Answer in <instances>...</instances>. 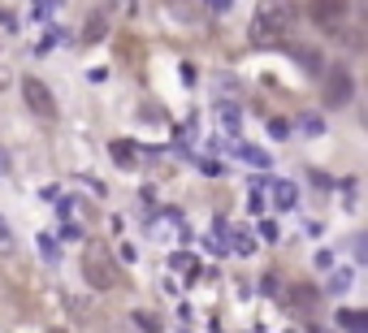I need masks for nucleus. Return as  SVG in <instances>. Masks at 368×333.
<instances>
[{
	"mask_svg": "<svg viewBox=\"0 0 368 333\" xmlns=\"http://www.w3.org/2000/svg\"><path fill=\"white\" fill-rule=\"evenodd\" d=\"M299 134H303V139H321V134H325L321 113H303V117H299Z\"/></svg>",
	"mask_w": 368,
	"mask_h": 333,
	"instance_id": "9",
	"label": "nucleus"
},
{
	"mask_svg": "<svg viewBox=\"0 0 368 333\" xmlns=\"http://www.w3.org/2000/svg\"><path fill=\"white\" fill-rule=\"evenodd\" d=\"M22 100L35 117H57V95H52L39 78H22Z\"/></svg>",
	"mask_w": 368,
	"mask_h": 333,
	"instance_id": "5",
	"label": "nucleus"
},
{
	"mask_svg": "<svg viewBox=\"0 0 368 333\" xmlns=\"http://www.w3.org/2000/svg\"><path fill=\"white\" fill-rule=\"evenodd\" d=\"M347 286H351V273H347V268H338V273L330 277V290H334V295H342Z\"/></svg>",
	"mask_w": 368,
	"mask_h": 333,
	"instance_id": "20",
	"label": "nucleus"
},
{
	"mask_svg": "<svg viewBox=\"0 0 368 333\" xmlns=\"http://www.w3.org/2000/svg\"><path fill=\"white\" fill-rule=\"evenodd\" d=\"M256 230H260V238H265V243H278V238H282V230H278V221H260Z\"/></svg>",
	"mask_w": 368,
	"mask_h": 333,
	"instance_id": "19",
	"label": "nucleus"
},
{
	"mask_svg": "<svg viewBox=\"0 0 368 333\" xmlns=\"http://www.w3.org/2000/svg\"><path fill=\"white\" fill-rule=\"evenodd\" d=\"M217 122H221V130H226V134H234V130H238V108L221 100V104H217Z\"/></svg>",
	"mask_w": 368,
	"mask_h": 333,
	"instance_id": "10",
	"label": "nucleus"
},
{
	"mask_svg": "<svg viewBox=\"0 0 368 333\" xmlns=\"http://www.w3.org/2000/svg\"><path fill=\"white\" fill-rule=\"evenodd\" d=\"M109 156H113V164L117 169H139V143H126V139H113L109 143Z\"/></svg>",
	"mask_w": 368,
	"mask_h": 333,
	"instance_id": "6",
	"label": "nucleus"
},
{
	"mask_svg": "<svg viewBox=\"0 0 368 333\" xmlns=\"http://www.w3.org/2000/svg\"><path fill=\"white\" fill-rule=\"evenodd\" d=\"M230 243H234V251H238V255H251V251H256L251 234H243V230H234V226H230V238H226V247H230Z\"/></svg>",
	"mask_w": 368,
	"mask_h": 333,
	"instance_id": "13",
	"label": "nucleus"
},
{
	"mask_svg": "<svg viewBox=\"0 0 368 333\" xmlns=\"http://www.w3.org/2000/svg\"><path fill=\"white\" fill-rule=\"evenodd\" d=\"M61 9V0H35V22H43L48 14H57Z\"/></svg>",
	"mask_w": 368,
	"mask_h": 333,
	"instance_id": "18",
	"label": "nucleus"
},
{
	"mask_svg": "<svg viewBox=\"0 0 368 333\" xmlns=\"http://www.w3.org/2000/svg\"><path fill=\"white\" fill-rule=\"evenodd\" d=\"M78 234H83V230L74 226V221H65V226H61V238H78Z\"/></svg>",
	"mask_w": 368,
	"mask_h": 333,
	"instance_id": "24",
	"label": "nucleus"
},
{
	"mask_svg": "<svg viewBox=\"0 0 368 333\" xmlns=\"http://www.w3.org/2000/svg\"><path fill=\"white\" fill-rule=\"evenodd\" d=\"M39 251H43V260H48V264H57V260H61V247L52 243L48 234H39Z\"/></svg>",
	"mask_w": 368,
	"mask_h": 333,
	"instance_id": "17",
	"label": "nucleus"
},
{
	"mask_svg": "<svg viewBox=\"0 0 368 333\" xmlns=\"http://www.w3.org/2000/svg\"><path fill=\"white\" fill-rule=\"evenodd\" d=\"M5 174H9V152L0 147V178H5Z\"/></svg>",
	"mask_w": 368,
	"mask_h": 333,
	"instance_id": "26",
	"label": "nucleus"
},
{
	"mask_svg": "<svg viewBox=\"0 0 368 333\" xmlns=\"http://www.w3.org/2000/svg\"><path fill=\"white\" fill-rule=\"evenodd\" d=\"M295 5L290 0H265V5L256 9V18H251V43L256 48H265V52H273V48H286L290 43V35H295Z\"/></svg>",
	"mask_w": 368,
	"mask_h": 333,
	"instance_id": "1",
	"label": "nucleus"
},
{
	"mask_svg": "<svg viewBox=\"0 0 368 333\" xmlns=\"http://www.w3.org/2000/svg\"><path fill=\"white\" fill-rule=\"evenodd\" d=\"M104 35H109V22H104L100 14H95V18H87V26H83V39H87V43H100Z\"/></svg>",
	"mask_w": 368,
	"mask_h": 333,
	"instance_id": "11",
	"label": "nucleus"
},
{
	"mask_svg": "<svg viewBox=\"0 0 368 333\" xmlns=\"http://www.w3.org/2000/svg\"><path fill=\"white\" fill-rule=\"evenodd\" d=\"M169 268H178V273H186V277H199V260H191V255H182V251L169 260Z\"/></svg>",
	"mask_w": 368,
	"mask_h": 333,
	"instance_id": "15",
	"label": "nucleus"
},
{
	"mask_svg": "<svg viewBox=\"0 0 368 333\" xmlns=\"http://www.w3.org/2000/svg\"><path fill=\"white\" fill-rule=\"evenodd\" d=\"M208 5H213V9H226V0H208Z\"/></svg>",
	"mask_w": 368,
	"mask_h": 333,
	"instance_id": "28",
	"label": "nucleus"
},
{
	"mask_svg": "<svg viewBox=\"0 0 368 333\" xmlns=\"http://www.w3.org/2000/svg\"><path fill=\"white\" fill-rule=\"evenodd\" d=\"M238 156L251 164V169H269V156L260 152V147H251V143H238Z\"/></svg>",
	"mask_w": 368,
	"mask_h": 333,
	"instance_id": "12",
	"label": "nucleus"
},
{
	"mask_svg": "<svg viewBox=\"0 0 368 333\" xmlns=\"http://www.w3.org/2000/svg\"><path fill=\"white\" fill-rule=\"evenodd\" d=\"M295 61H299L307 74H321V70H325V65H321V52H317V48H295Z\"/></svg>",
	"mask_w": 368,
	"mask_h": 333,
	"instance_id": "8",
	"label": "nucleus"
},
{
	"mask_svg": "<svg viewBox=\"0 0 368 333\" xmlns=\"http://www.w3.org/2000/svg\"><path fill=\"white\" fill-rule=\"evenodd\" d=\"M269 134H273V139H290V122L273 117V122H269Z\"/></svg>",
	"mask_w": 368,
	"mask_h": 333,
	"instance_id": "21",
	"label": "nucleus"
},
{
	"mask_svg": "<svg viewBox=\"0 0 368 333\" xmlns=\"http://www.w3.org/2000/svg\"><path fill=\"white\" fill-rule=\"evenodd\" d=\"M9 83H14V74H9V70H5V65H0V91H5V87H9Z\"/></svg>",
	"mask_w": 368,
	"mask_h": 333,
	"instance_id": "27",
	"label": "nucleus"
},
{
	"mask_svg": "<svg viewBox=\"0 0 368 333\" xmlns=\"http://www.w3.org/2000/svg\"><path fill=\"white\" fill-rule=\"evenodd\" d=\"M321 78H325V104H330V108H347L351 95H355L351 70H347V65H334V70H321Z\"/></svg>",
	"mask_w": 368,
	"mask_h": 333,
	"instance_id": "4",
	"label": "nucleus"
},
{
	"mask_svg": "<svg viewBox=\"0 0 368 333\" xmlns=\"http://www.w3.org/2000/svg\"><path fill=\"white\" fill-rule=\"evenodd\" d=\"M117 260H122V264H130V260H135V247H130V243H122V251H117Z\"/></svg>",
	"mask_w": 368,
	"mask_h": 333,
	"instance_id": "25",
	"label": "nucleus"
},
{
	"mask_svg": "<svg viewBox=\"0 0 368 333\" xmlns=\"http://www.w3.org/2000/svg\"><path fill=\"white\" fill-rule=\"evenodd\" d=\"M199 169H204V174H208V178H217V174H221V164H217V160H213V156H208V160H199Z\"/></svg>",
	"mask_w": 368,
	"mask_h": 333,
	"instance_id": "23",
	"label": "nucleus"
},
{
	"mask_svg": "<svg viewBox=\"0 0 368 333\" xmlns=\"http://www.w3.org/2000/svg\"><path fill=\"white\" fill-rule=\"evenodd\" d=\"M135 320H139V324H143V329H147V333H161V324H156V320H152V316H147V312H135Z\"/></svg>",
	"mask_w": 368,
	"mask_h": 333,
	"instance_id": "22",
	"label": "nucleus"
},
{
	"mask_svg": "<svg viewBox=\"0 0 368 333\" xmlns=\"http://www.w3.org/2000/svg\"><path fill=\"white\" fill-rule=\"evenodd\" d=\"M83 277H87L91 290H117L122 268H117V260L109 255L104 243H87V251H83Z\"/></svg>",
	"mask_w": 368,
	"mask_h": 333,
	"instance_id": "2",
	"label": "nucleus"
},
{
	"mask_svg": "<svg viewBox=\"0 0 368 333\" xmlns=\"http://www.w3.org/2000/svg\"><path fill=\"white\" fill-rule=\"evenodd\" d=\"M18 251V238H14V230H9V221L0 216V255H14Z\"/></svg>",
	"mask_w": 368,
	"mask_h": 333,
	"instance_id": "14",
	"label": "nucleus"
},
{
	"mask_svg": "<svg viewBox=\"0 0 368 333\" xmlns=\"http://www.w3.org/2000/svg\"><path fill=\"white\" fill-rule=\"evenodd\" d=\"M338 324H347L351 333H364V324H368V320H364L359 312H338Z\"/></svg>",
	"mask_w": 368,
	"mask_h": 333,
	"instance_id": "16",
	"label": "nucleus"
},
{
	"mask_svg": "<svg viewBox=\"0 0 368 333\" xmlns=\"http://www.w3.org/2000/svg\"><path fill=\"white\" fill-rule=\"evenodd\" d=\"M265 191L273 195V208H282V212H290V208L299 204V186H295V182H269Z\"/></svg>",
	"mask_w": 368,
	"mask_h": 333,
	"instance_id": "7",
	"label": "nucleus"
},
{
	"mask_svg": "<svg viewBox=\"0 0 368 333\" xmlns=\"http://www.w3.org/2000/svg\"><path fill=\"white\" fill-rule=\"evenodd\" d=\"M307 14H312V22H317L321 31L338 35L347 26V18H351V0H312Z\"/></svg>",
	"mask_w": 368,
	"mask_h": 333,
	"instance_id": "3",
	"label": "nucleus"
}]
</instances>
